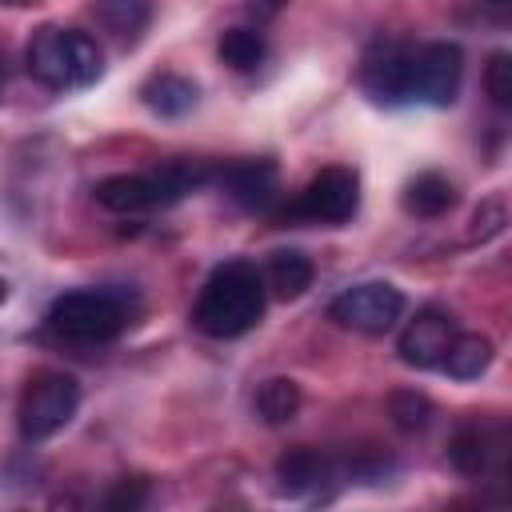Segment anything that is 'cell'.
<instances>
[{"label": "cell", "instance_id": "obj_9", "mask_svg": "<svg viewBox=\"0 0 512 512\" xmlns=\"http://www.w3.org/2000/svg\"><path fill=\"white\" fill-rule=\"evenodd\" d=\"M408 68H412V48L388 40V44H376L368 56H364V68H360V88L376 100V104H404L412 100L408 96Z\"/></svg>", "mask_w": 512, "mask_h": 512}, {"label": "cell", "instance_id": "obj_17", "mask_svg": "<svg viewBox=\"0 0 512 512\" xmlns=\"http://www.w3.org/2000/svg\"><path fill=\"white\" fill-rule=\"evenodd\" d=\"M64 60H68V84L72 88H84V84L100 80V72H104L100 44L80 28H64Z\"/></svg>", "mask_w": 512, "mask_h": 512}, {"label": "cell", "instance_id": "obj_2", "mask_svg": "<svg viewBox=\"0 0 512 512\" xmlns=\"http://www.w3.org/2000/svg\"><path fill=\"white\" fill-rule=\"evenodd\" d=\"M204 168L192 164H168L160 172H120V176H104L96 184V204L120 216H136V212H152V208H168L176 200H184L196 184H204Z\"/></svg>", "mask_w": 512, "mask_h": 512}, {"label": "cell", "instance_id": "obj_20", "mask_svg": "<svg viewBox=\"0 0 512 512\" xmlns=\"http://www.w3.org/2000/svg\"><path fill=\"white\" fill-rule=\"evenodd\" d=\"M448 460H452L456 472H464V476L488 472V464H492V440H488V432H480V428H460V432L452 436V444H448Z\"/></svg>", "mask_w": 512, "mask_h": 512}, {"label": "cell", "instance_id": "obj_22", "mask_svg": "<svg viewBox=\"0 0 512 512\" xmlns=\"http://www.w3.org/2000/svg\"><path fill=\"white\" fill-rule=\"evenodd\" d=\"M388 416H392V424L400 432H420L432 420V400L424 392H416V388H400V392L388 396Z\"/></svg>", "mask_w": 512, "mask_h": 512}, {"label": "cell", "instance_id": "obj_25", "mask_svg": "<svg viewBox=\"0 0 512 512\" xmlns=\"http://www.w3.org/2000/svg\"><path fill=\"white\" fill-rule=\"evenodd\" d=\"M148 500V480L132 476V480H120L108 496H104V508H140Z\"/></svg>", "mask_w": 512, "mask_h": 512}, {"label": "cell", "instance_id": "obj_13", "mask_svg": "<svg viewBox=\"0 0 512 512\" xmlns=\"http://www.w3.org/2000/svg\"><path fill=\"white\" fill-rule=\"evenodd\" d=\"M28 72L48 88H72L68 84V60H64V28L44 24L28 40Z\"/></svg>", "mask_w": 512, "mask_h": 512}, {"label": "cell", "instance_id": "obj_3", "mask_svg": "<svg viewBox=\"0 0 512 512\" xmlns=\"http://www.w3.org/2000/svg\"><path fill=\"white\" fill-rule=\"evenodd\" d=\"M76 408H80V380L60 368H44L20 392V408H16L20 436L32 444L48 440L76 416Z\"/></svg>", "mask_w": 512, "mask_h": 512}, {"label": "cell", "instance_id": "obj_18", "mask_svg": "<svg viewBox=\"0 0 512 512\" xmlns=\"http://www.w3.org/2000/svg\"><path fill=\"white\" fill-rule=\"evenodd\" d=\"M300 400H304V396H300V384H296V380L272 376V380H264L260 392H256V412H260L264 424H288V420H296Z\"/></svg>", "mask_w": 512, "mask_h": 512}, {"label": "cell", "instance_id": "obj_8", "mask_svg": "<svg viewBox=\"0 0 512 512\" xmlns=\"http://www.w3.org/2000/svg\"><path fill=\"white\" fill-rule=\"evenodd\" d=\"M452 340H456V316L448 308L428 304V308H420L404 324V332L396 340V352H400V360L408 368H420L424 372V368H440V360H444V352H448Z\"/></svg>", "mask_w": 512, "mask_h": 512}, {"label": "cell", "instance_id": "obj_15", "mask_svg": "<svg viewBox=\"0 0 512 512\" xmlns=\"http://www.w3.org/2000/svg\"><path fill=\"white\" fill-rule=\"evenodd\" d=\"M400 204H404L408 216H424V220L444 216L456 204V184L448 176H440V172H420L416 180H408Z\"/></svg>", "mask_w": 512, "mask_h": 512}, {"label": "cell", "instance_id": "obj_14", "mask_svg": "<svg viewBox=\"0 0 512 512\" xmlns=\"http://www.w3.org/2000/svg\"><path fill=\"white\" fill-rule=\"evenodd\" d=\"M260 276H264V288H268L276 300H296V296H304V292L312 288L316 268H312V260H308L304 252L280 248V252L268 256V264H264Z\"/></svg>", "mask_w": 512, "mask_h": 512}, {"label": "cell", "instance_id": "obj_7", "mask_svg": "<svg viewBox=\"0 0 512 512\" xmlns=\"http://www.w3.org/2000/svg\"><path fill=\"white\" fill-rule=\"evenodd\" d=\"M356 204H360V180H356V172L332 164V168H320L308 180V188L300 192V200H296L292 212L304 216V220H316V224H344V220H352Z\"/></svg>", "mask_w": 512, "mask_h": 512}, {"label": "cell", "instance_id": "obj_28", "mask_svg": "<svg viewBox=\"0 0 512 512\" xmlns=\"http://www.w3.org/2000/svg\"><path fill=\"white\" fill-rule=\"evenodd\" d=\"M4 300H8V284L0 280V304H4Z\"/></svg>", "mask_w": 512, "mask_h": 512}, {"label": "cell", "instance_id": "obj_24", "mask_svg": "<svg viewBox=\"0 0 512 512\" xmlns=\"http://www.w3.org/2000/svg\"><path fill=\"white\" fill-rule=\"evenodd\" d=\"M484 92L492 96L496 108H512V56L508 52H492L484 68Z\"/></svg>", "mask_w": 512, "mask_h": 512}, {"label": "cell", "instance_id": "obj_12", "mask_svg": "<svg viewBox=\"0 0 512 512\" xmlns=\"http://www.w3.org/2000/svg\"><path fill=\"white\" fill-rule=\"evenodd\" d=\"M196 92H200L196 80H188V76H180V72H152V76L140 84L144 108H152V112L164 116V120H176V116L192 112Z\"/></svg>", "mask_w": 512, "mask_h": 512}, {"label": "cell", "instance_id": "obj_26", "mask_svg": "<svg viewBox=\"0 0 512 512\" xmlns=\"http://www.w3.org/2000/svg\"><path fill=\"white\" fill-rule=\"evenodd\" d=\"M248 8L256 16H272V12H280V0H248Z\"/></svg>", "mask_w": 512, "mask_h": 512}, {"label": "cell", "instance_id": "obj_11", "mask_svg": "<svg viewBox=\"0 0 512 512\" xmlns=\"http://www.w3.org/2000/svg\"><path fill=\"white\" fill-rule=\"evenodd\" d=\"M332 476H336L332 460L316 448H292L276 460V480H280V492H288V496H312Z\"/></svg>", "mask_w": 512, "mask_h": 512}, {"label": "cell", "instance_id": "obj_5", "mask_svg": "<svg viewBox=\"0 0 512 512\" xmlns=\"http://www.w3.org/2000/svg\"><path fill=\"white\" fill-rule=\"evenodd\" d=\"M404 312V292L388 280H368V284H352L344 288L332 304H328V316L340 324V328H352L360 336H384L396 328Z\"/></svg>", "mask_w": 512, "mask_h": 512}, {"label": "cell", "instance_id": "obj_1", "mask_svg": "<svg viewBox=\"0 0 512 512\" xmlns=\"http://www.w3.org/2000/svg\"><path fill=\"white\" fill-rule=\"evenodd\" d=\"M264 304H268V288H264L260 268L248 260H228L204 280L192 304V324L204 336L232 340L260 324Z\"/></svg>", "mask_w": 512, "mask_h": 512}, {"label": "cell", "instance_id": "obj_19", "mask_svg": "<svg viewBox=\"0 0 512 512\" xmlns=\"http://www.w3.org/2000/svg\"><path fill=\"white\" fill-rule=\"evenodd\" d=\"M264 52H268V44H264V36H260L256 28H228V32L220 36V44H216L220 64H228L232 72H252V68H260Z\"/></svg>", "mask_w": 512, "mask_h": 512}, {"label": "cell", "instance_id": "obj_27", "mask_svg": "<svg viewBox=\"0 0 512 512\" xmlns=\"http://www.w3.org/2000/svg\"><path fill=\"white\" fill-rule=\"evenodd\" d=\"M0 4H8V8H20V4H32V0H0Z\"/></svg>", "mask_w": 512, "mask_h": 512}, {"label": "cell", "instance_id": "obj_10", "mask_svg": "<svg viewBox=\"0 0 512 512\" xmlns=\"http://www.w3.org/2000/svg\"><path fill=\"white\" fill-rule=\"evenodd\" d=\"M224 188L244 208H268L280 192V168L272 160H244L224 172Z\"/></svg>", "mask_w": 512, "mask_h": 512}, {"label": "cell", "instance_id": "obj_6", "mask_svg": "<svg viewBox=\"0 0 512 512\" xmlns=\"http://www.w3.org/2000/svg\"><path fill=\"white\" fill-rule=\"evenodd\" d=\"M460 80H464L460 44L436 40V44L412 48V68H408V96L412 100H424L432 108H448L460 92Z\"/></svg>", "mask_w": 512, "mask_h": 512}, {"label": "cell", "instance_id": "obj_23", "mask_svg": "<svg viewBox=\"0 0 512 512\" xmlns=\"http://www.w3.org/2000/svg\"><path fill=\"white\" fill-rule=\"evenodd\" d=\"M508 224V208H504V196H484L480 208L472 212L468 220V240L472 244H488L492 236H500Z\"/></svg>", "mask_w": 512, "mask_h": 512}, {"label": "cell", "instance_id": "obj_4", "mask_svg": "<svg viewBox=\"0 0 512 512\" xmlns=\"http://www.w3.org/2000/svg\"><path fill=\"white\" fill-rule=\"evenodd\" d=\"M124 304L108 292H64L48 308V328L72 344H104L124 328Z\"/></svg>", "mask_w": 512, "mask_h": 512}, {"label": "cell", "instance_id": "obj_16", "mask_svg": "<svg viewBox=\"0 0 512 512\" xmlns=\"http://www.w3.org/2000/svg\"><path fill=\"white\" fill-rule=\"evenodd\" d=\"M492 356H496V348H492L488 336H480V332H456V340L448 344L440 368H444L452 380H480V376L488 372Z\"/></svg>", "mask_w": 512, "mask_h": 512}, {"label": "cell", "instance_id": "obj_21", "mask_svg": "<svg viewBox=\"0 0 512 512\" xmlns=\"http://www.w3.org/2000/svg\"><path fill=\"white\" fill-rule=\"evenodd\" d=\"M96 16L108 32L136 36L152 16V0H96Z\"/></svg>", "mask_w": 512, "mask_h": 512}]
</instances>
